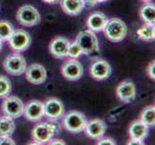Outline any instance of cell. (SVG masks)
Returning <instances> with one entry per match:
<instances>
[{
	"mask_svg": "<svg viewBox=\"0 0 155 145\" xmlns=\"http://www.w3.org/2000/svg\"><path fill=\"white\" fill-rule=\"evenodd\" d=\"M103 31L105 37L109 41L119 43L124 40L127 35V25L121 19L114 18L108 19Z\"/></svg>",
	"mask_w": 155,
	"mask_h": 145,
	"instance_id": "6da1fadb",
	"label": "cell"
},
{
	"mask_svg": "<svg viewBox=\"0 0 155 145\" xmlns=\"http://www.w3.org/2000/svg\"><path fill=\"white\" fill-rule=\"evenodd\" d=\"M86 122V116L82 112L71 110L68 112L64 117L63 125L68 132L72 133H79L84 131Z\"/></svg>",
	"mask_w": 155,
	"mask_h": 145,
	"instance_id": "7a4b0ae2",
	"label": "cell"
},
{
	"mask_svg": "<svg viewBox=\"0 0 155 145\" xmlns=\"http://www.w3.org/2000/svg\"><path fill=\"white\" fill-rule=\"evenodd\" d=\"M75 42L78 44L84 54H92L98 51V40L94 32L91 30H84L79 32L76 36Z\"/></svg>",
	"mask_w": 155,
	"mask_h": 145,
	"instance_id": "3957f363",
	"label": "cell"
},
{
	"mask_svg": "<svg viewBox=\"0 0 155 145\" xmlns=\"http://www.w3.org/2000/svg\"><path fill=\"white\" fill-rule=\"evenodd\" d=\"M58 129L57 126L53 123L41 122L38 123L32 130V137L35 141H38L41 144H45L50 139L57 135Z\"/></svg>",
	"mask_w": 155,
	"mask_h": 145,
	"instance_id": "277c9868",
	"label": "cell"
},
{
	"mask_svg": "<svg viewBox=\"0 0 155 145\" xmlns=\"http://www.w3.org/2000/svg\"><path fill=\"white\" fill-rule=\"evenodd\" d=\"M15 17L21 25L27 26V27L35 26L41 21V15L39 11L32 5H24L20 7L18 10Z\"/></svg>",
	"mask_w": 155,
	"mask_h": 145,
	"instance_id": "5b68a950",
	"label": "cell"
},
{
	"mask_svg": "<svg viewBox=\"0 0 155 145\" xmlns=\"http://www.w3.org/2000/svg\"><path fill=\"white\" fill-rule=\"evenodd\" d=\"M3 67L5 71L12 76H20L25 72L26 60L20 53L14 52L4 59Z\"/></svg>",
	"mask_w": 155,
	"mask_h": 145,
	"instance_id": "8992f818",
	"label": "cell"
},
{
	"mask_svg": "<svg viewBox=\"0 0 155 145\" xmlns=\"http://www.w3.org/2000/svg\"><path fill=\"white\" fill-rule=\"evenodd\" d=\"M8 42L10 47L14 52L20 53L28 50L31 45V37L27 31L23 29H17L14 30Z\"/></svg>",
	"mask_w": 155,
	"mask_h": 145,
	"instance_id": "52a82bcc",
	"label": "cell"
},
{
	"mask_svg": "<svg viewBox=\"0 0 155 145\" xmlns=\"http://www.w3.org/2000/svg\"><path fill=\"white\" fill-rule=\"evenodd\" d=\"M2 103V110L4 115H7L13 119H17L23 115L24 104L17 96H8Z\"/></svg>",
	"mask_w": 155,
	"mask_h": 145,
	"instance_id": "ba28073f",
	"label": "cell"
},
{
	"mask_svg": "<svg viewBox=\"0 0 155 145\" xmlns=\"http://www.w3.org/2000/svg\"><path fill=\"white\" fill-rule=\"evenodd\" d=\"M63 77L69 81H76L83 77L84 70L82 64L77 59H69L63 64L61 68Z\"/></svg>",
	"mask_w": 155,
	"mask_h": 145,
	"instance_id": "9c48e42d",
	"label": "cell"
},
{
	"mask_svg": "<svg viewBox=\"0 0 155 145\" xmlns=\"http://www.w3.org/2000/svg\"><path fill=\"white\" fill-rule=\"evenodd\" d=\"M45 116L50 121H57L65 114V106L57 98H50L44 104Z\"/></svg>",
	"mask_w": 155,
	"mask_h": 145,
	"instance_id": "30bf717a",
	"label": "cell"
},
{
	"mask_svg": "<svg viewBox=\"0 0 155 145\" xmlns=\"http://www.w3.org/2000/svg\"><path fill=\"white\" fill-rule=\"evenodd\" d=\"M112 74V67L104 59H98L90 66V76L95 80L107 79Z\"/></svg>",
	"mask_w": 155,
	"mask_h": 145,
	"instance_id": "8fae6325",
	"label": "cell"
},
{
	"mask_svg": "<svg viewBox=\"0 0 155 145\" xmlns=\"http://www.w3.org/2000/svg\"><path fill=\"white\" fill-rule=\"evenodd\" d=\"M23 115L30 122H39L45 116L44 103L38 100H32L24 105Z\"/></svg>",
	"mask_w": 155,
	"mask_h": 145,
	"instance_id": "7c38bea8",
	"label": "cell"
},
{
	"mask_svg": "<svg viewBox=\"0 0 155 145\" xmlns=\"http://www.w3.org/2000/svg\"><path fill=\"white\" fill-rule=\"evenodd\" d=\"M24 73L28 81L36 85L44 83L47 78L45 68L38 63H33L30 66L26 67Z\"/></svg>",
	"mask_w": 155,
	"mask_h": 145,
	"instance_id": "4fadbf2b",
	"label": "cell"
},
{
	"mask_svg": "<svg viewBox=\"0 0 155 145\" xmlns=\"http://www.w3.org/2000/svg\"><path fill=\"white\" fill-rule=\"evenodd\" d=\"M116 95L120 101L125 104L132 103L136 99V86L130 80L120 82L116 88Z\"/></svg>",
	"mask_w": 155,
	"mask_h": 145,
	"instance_id": "5bb4252c",
	"label": "cell"
},
{
	"mask_svg": "<svg viewBox=\"0 0 155 145\" xmlns=\"http://www.w3.org/2000/svg\"><path fill=\"white\" fill-rule=\"evenodd\" d=\"M106 128L107 127L105 122L103 120L97 118V119H92L90 121H87L84 131L86 133L88 137L97 140V139L103 137L106 132Z\"/></svg>",
	"mask_w": 155,
	"mask_h": 145,
	"instance_id": "9a60e30c",
	"label": "cell"
},
{
	"mask_svg": "<svg viewBox=\"0 0 155 145\" xmlns=\"http://www.w3.org/2000/svg\"><path fill=\"white\" fill-rule=\"evenodd\" d=\"M69 44H71V42L67 38H65V37H61V36L56 37V38H54L50 42L49 51L55 58L58 59L65 58L67 56L68 47Z\"/></svg>",
	"mask_w": 155,
	"mask_h": 145,
	"instance_id": "2e32d148",
	"label": "cell"
},
{
	"mask_svg": "<svg viewBox=\"0 0 155 145\" xmlns=\"http://www.w3.org/2000/svg\"><path fill=\"white\" fill-rule=\"evenodd\" d=\"M107 21H108V18L104 13L94 12L87 19V26L89 30L93 32L103 31Z\"/></svg>",
	"mask_w": 155,
	"mask_h": 145,
	"instance_id": "e0dca14e",
	"label": "cell"
},
{
	"mask_svg": "<svg viewBox=\"0 0 155 145\" xmlns=\"http://www.w3.org/2000/svg\"><path fill=\"white\" fill-rule=\"evenodd\" d=\"M62 10L68 16H78L85 8L84 0H61Z\"/></svg>",
	"mask_w": 155,
	"mask_h": 145,
	"instance_id": "ac0fdd59",
	"label": "cell"
},
{
	"mask_svg": "<svg viewBox=\"0 0 155 145\" xmlns=\"http://www.w3.org/2000/svg\"><path fill=\"white\" fill-rule=\"evenodd\" d=\"M128 133L130 138H136L143 141L148 136V127L141 120H135L130 124Z\"/></svg>",
	"mask_w": 155,
	"mask_h": 145,
	"instance_id": "d6986e66",
	"label": "cell"
},
{
	"mask_svg": "<svg viewBox=\"0 0 155 145\" xmlns=\"http://www.w3.org/2000/svg\"><path fill=\"white\" fill-rule=\"evenodd\" d=\"M139 16L145 23L155 22V6L151 2H147L139 10Z\"/></svg>",
	"mask_w": 155,
	"mask_h": 145,
	"instance_id": "ffe728a7",
	"label": "cell"
},
{
	"mask_svg": "<svg viewBox=\"0 0 155 145\" xmlns=\"http://www.w3.org/2000/svg\"><path fill=\"white\" fill-rule=\"evenodd\" d=\"M15 125L13 118L7 115L0 117V136H11L15 133Z\"/></svg>",
	"mask_w": 155,
	"mask_h": 145,
	"instance_id": "44dd1931",
	"label": "cell"
},
{
	"mask_svg": "<svg viewBox=\"0 0 155 145\" xmlns=\"http://www.w3.org/2000/svg\"><path fill=\"white\" fill-rule=\"evenodd\" d=\"M140 120L149 127H154L155 125V106L154 105H148L145 107L140 114Z\"/></svg>",
	"mask_w": 155,
	"mask_h": 145,
	"instance_id": "7402d4cb",
	"label": "cell"
},
{
	"mask_svg": "<svg viewBox=\"0 0 155 145\" xmlns=\"http://www.w3.org/2000/svg\"><path fill=\"white\" fill-rule=\"evenodd\" d=\"M154 24L152 23H145L142 27H140L137 30V35L138 37L143 41L147 42H151L155 39V34H154Z\"/></svg>",
	"mask_w": 155,
	"mask_h": 145,
	"instance_id": "603a6c76",
	"label": "cell"
},
{
	"mask_svg": "<svg viewBox=\"0 0 155 145\" xmlns=\"http://www.w3.org/2000/svg\"><path fill=\"white\" fill-rule=\"evenodd\" d=\"M14 26L13 24L7 20H1L0 21V40L2 42H6L10 39L14 32Z\"/></svg>",
	"mask_w": 155,
	"mask_h": 145,
	"instance_id": "cb8c5ba5",
	"label": "cell"
},
{
	"mask_svg": "<svg viewBox=\"0 0 155 145\" xmlns=\"http://www.w3.org/2000/svg\"><path fill=\"white\" fill-rule=\"evenodd\" d=\"M12 92V83L9 78L0 74V99L8 97Z\"/></svg>",
	"mask_w": 155,
	"mask_h": 145,
	"instance_id": "d4e9b609",
	"label": "cell"
},
{
	"mask_svg": "<svg viewBox=\"0 0 155 145\" xmlns=\"http://www.w3.org/2000/svg\"><path fill=\"white\" fill-rule=\"evenodd\" d=\"M83 54L82 50L80 47L78 46L77 43L74 41L73 43H71L68 47V52H67V56L73 58V59H77L80 55Z\"/></svg>",
	"mask_w": 155,
	"mask_h": 145,
	"instance_id": "484cf974",
	"label": "cell"
},
{
	"mask_svg": "<svg viewBox=\"0 0 155 145\" xmlns=\"http://www.w3.org/2000/svg\"><path fill=\"white\" fill-rule=\"evenodd\" d=\"M147 77L154 80L155 79V61H151L148 64V66L147 67Z\"/></svg>",
	"mask_w": 155,
	"mask_h": 145,
	"instance_id": "4316f807",
	"label": "cell"
},
{
	"mask_svg": "<svg viewBox=\"0 0 155 145\" xmlns=\"http://www.w3.org/2000/svg\"><path fill=\"white\" fill-rule=\"evenodd\" d=\"M97 145H116L117 142L114 140L113 138H110V137H101L99 139H97Z\"/></svg>",
	"mask_w": 155,
	"mask_h": 145,
	"instance_id": "83f0119b",
	"label": "cell"
},
{
	"mask_svg": "<svg viewBox=\"0 0 155 145\" xmlns=\"http://www.w3.org/2000/svg\"><path fill=\"white\" fill-rule=\"evenodd\" d=\"M0 145H15V142L11 136H0Z\"/></svg>",
	"mask_w": 155,
	"mask_h": 145,
	"instance_id": "f1b7e54d",
	"label": "cell"
},
{
	"mask_svg": "<svg viewBox=\"0 0 155 145\" xmlns=\"http://www.w3.org/2000/svg\"><path fill=\"white\" fill-rule=\"evenodd\" d=\"M48 144H50V145H54V144H59V145H65L66 144V142L64 141V140H62V139H57V138H51L50 140L47 142Z\"/></svg>",
	"mask_w": 155,
	"mask_h": 145,
	"instance_id": "f546056e",
	"label": "cell"
},
{
	"mask_svg": "<svg viewBox=\"0 0 155 145\" xmlns=\"http://www.w3.org/2000/svg\"><path fill=\"white\" fill-rule=\"evenodd\" d=\"M126 144L127 145H143V140H139V139H136V138H130Z\"/></svg>",
	"mask_w": 155,
	"mask_h": 145,
	"instance_id": "4dcf8cb0",
	"label": "cell"
},
{
	"mask_svg": "<svg viewBox=\"0 0 155 145\" xmlns=\"http://www.w3.org/2000/svg\"><path fill=\"white\" fill-rule=\"evenodd\" d=\"M85 3H88L90 6H94V5H97L98 3H103L107 0H84Z\"/></svg>",
	"mask_w": 155,
	"mask_h": 145,
	"instance_id": "1f68e13d",
	"label": "cell"
},
{
	"mask_svg": "<svg viewBox=\"0 0 155 145\" xmlns=\"http://www.w3.org/2000/svg\"><path fill=\"white\" fill-rule=\"evenodd\" d=\"M42 1L47 3V4H55V3L60 1V0H42Z\"/></svg>",
	"mask_w": 155,
	"mask_h": 145,
	"instance_id": "d6a6232c",
	"label": "cell"
},
{
	"mask_svg": "<svg viewBox=\"0 0 155 145\" xmlns=\"http://www.w3.org/2000/svg\"><path fill=\"white\" fill-rule=\"evenodd\" d=\"M141 1H143V2H145V3H147V2H151L152 0H141Z\"/></svg>",
	"mask_w": 155,
	"mask_h": 145,
	"instance_id": "836d02e7",
	"label": "cell"
},
{
	"mask_svg": "<svg viewBox=\"0 0 155 145\" xmlns=\"http://www.w3.org/2000/svg\"><path fill=\"white\" fill-rule=\"evenodd\" d=\"M2 45H3V42L0 40V50H1V48H2Z\"/></svg>",
	"mask_w": 155,
	"mask_h": 145,
	"instance_id": "e575fe53",
	"label": "cell"
}]
</instances>
